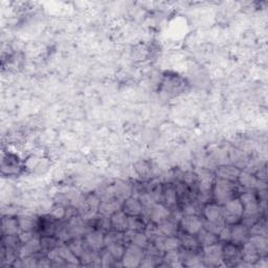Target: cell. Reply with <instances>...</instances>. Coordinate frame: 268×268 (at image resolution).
Wrapping results in <instances>:
<instances>
[{
	"label": "cell",
	"instance_id": "obj_1",
	"mask_svg": "<svg viewBox=\"0 0 268 268\" xmlns=\"http://www.w3.org/2000/svg\"><path fill=\"white\" fill-rule=\"evenodd\" d=\"M223 221L226 225L239 223L243 216V204L239 198H233L222 205Z\"/></svg>",
	"mask_w": 268,
	"mask_h": 268
},
{
	"label": "cell",
	"instance_id": "obj_2",
	"mask_svg": "<svg viewBox=\"0 0 268 268\" xmlns=\"http://www.w3.org/2000/svg\"><path fill=\"white\" fill-rule=\"evenodd\" d=\"M235 191L236 185L235 181H229L225 179H220L218 178L217 181L214 183L213 194L215 200L217 203L223 205L225 204L227 201L235 198Z\"/></svg>",
	"mask_w": 268,
	"mask_h": 268
},
{
	"label": "cell",
	"instance_id": "obj_3",
	"mask_svg": "<svg viewBox=\"0 0 268 268\" xmlns=\"http://www.w3.org/2000/svg\"><path fill=\"white\" fill-rule=\"evenodd\" d=\"M202 260L205 266H220L223 262V245L216 242L202 247Z\"/></svg>",
	"mask_w": 268,
	"mask_h": 268
},
{
	"label": "cell",
	"instance_id": "obj_4",
	"mask_svg": "<svg viewBox=\"0 0 268 268\" xmlns=\"http://www.w3.org/2000/svg\"><path fill=\"white\" fill-rule=\"evenodd\" d=\"M145 256L144 248H140L134 244H128V246L126 247L125 254L122 258V264L125 267H138L140 266L141 261H143Z\"/></svg>",
	"mask_w": 268,
	"mask_h": 268
},
{
	"label": "cell",
	"instance_id": "obj_5",
	"mask_svg": "<svg viewBox=\"0 0 268 268\" xmlns=\"http://www.w3.org/2000/svg\"><path fill=\"white\" fill-rule=\"evenodd\" d=\"M179 227L183 233L197 235L203 228V220L200 219L198 215H183L179 221Z\"/></svg>",
	"mask_w": 268,
	"mask_h": 268
},
{
	"label": "cell",
	"instance_id": "obj_6",
	"mask_svg": "<svg viewBox=\"0 0 268 268\" xmlns=\"http://www.w3.org/2000/svg\"><path fill=\"white\" fill-rule=\"evenodd\" d=\"M242 261V252L236 244L227 242L223 245V262L228 266H237Z\"/></svg>",
	"mask_w": 268,
	"mask_h": 268
},
{
	"label": "cell",
	"instance_id": "obj_7",
	"mask_svg": "<svg viewBox=\"0 0 268 268\" xmlns=\"http://www.w3.org/2000/svg\"><path fill=\"white\" fill-rule=\"evenodd\" d=\"M154 246L157 248L161 254L167 251L178 249L180 247V240L176 236H160L153 241Z\"/></svg>",
	"mask_w": 268,
	"mask_h": 268
},
{
	"label": "cell",
	"instance_id": "obj_8",
	"mask_svg": "<svg viewBox=\"0 0 268 268\" xmlns=\"http://www.w3.org/2000/svg\"><path fill=\"white\" fill-rule=\"evenodd\" d=\"M104 238H105V234H104L103 230H101L99 228L91 229L86 234L85 242L90 249L95 250V251H101L103 249V247L105 246Z\"/></svg>",
	"mask_w": 268,
	"mask_h": 268
},
{
	"label": "cell",
	"instance_id": "obj_9",
	"mask_svg": "<svg viewBox=\"0 0 268 268\" xmlns=\"http://www.w3.org/2000/svg\"><path fill=\"white\" fill-rule=\"evenodd\" d=\"M123 208V201L116 198H108L103 199L101 201V204L99 207V213L102 216H106V217H111L114 213L121 211Z\"/></svg>",
	"mask_w": 268,
	"mask_h": 268
},
{
	"label": "cell",
	"instance_id": "obj_10",
	"mask_svg": "<svg viewBox=\"0 0 268 268\" xmlns=\"http://www.w3.org/2000/svg\"><path fill=\"white\" fill-rule=\"evenodd\" d=\"M204 220L214 223H224L222 215V205L217 202H210L203 207ZM225 224V223H224Z\"/></svg>",
	"mask_w": 268,
	"mask_h": 268
},
{
	"label": "cell",
	"instance_id": "obj_11",
	"mask_svg": "<svg viewBox=\"0 0 268 268\" xmlns=\"http://www.w3.org/2000/svg\"><path fill=\"white\" fill-rule=\"evenodd\" d=\"M180 260L183 266L189 267H198V266H205L202 260V255L198 254L197 250H190V249H182L179 251Z\"/></svg>",
	"mask_w": 268,
	"mask_h": 268
},
{
	"label": "cell",
	"instance_id": "obj_12",
	"mask_svg": "<svg viewBox=\"0 0 268 268\" xmlns=\"http://www.w3.org/2000/svg\"><path fill=\"white\" fill-rule=\"evenodd\" d=\"M230 242L238 245L243 244L245 241L248 240L249 238V230L248 227L245 226L243 223H236L234 225H230Z\"/></svg>",
	"mask_w": 268,
	"mask_h": 268
},
{
	"label": "cell",
	"instance_id": "obj_13",
	"mask_svg": "<svg viewBox=\"0 0 268 268\" xmlns=\"http://www.w3.org/2000/svg\"><path fill=\"white\" fill-rule=\"evenodd\" d=\"M170 208L163 203L156 202L150 212V221L158 224V223L170 218Z\"/></svg>",
	"mask_w": 268,
	"mask_h": 268
},
{
	"label": "cell",
	"instance_id": "obj_14",
	"mask_svg": "<svg viewBox=\"0 0 268 268\" xmlns=\"http://www.w3.org/2000/svg\"><path fill=\"white\" fill-rule=\"evenodd\" d=\"M40 250H42L41 241L34 237L33 239L22 244V246L19 248V258L24 259L26 257L34 256Z\"/></svg>",
	"mask_w": 268,
	"mask_h": 268
},
{
	"label": "cell",
	"instance_id": "obj_15",
	"mask_svg": "<svg viewBox=\"0 0 268 268\" xmlns=\"http://www.w3.org/2000/svg\"><path fill=\"white\" fill-rule=\"evenodd\" d=\"M111 227L117 232L124 233L128 229V215L126 214L123 210L114 213L110 217Z\"/></svg>",
	"mask_w": 268,
	"mask_h": 268
},
{
	"label": "cell",
	"instance_id": "obj_16",
	"mask_svg": "<svg viewBox=\"0 0 268 268\" xmlns=\"http://www.w3.org/2000/svg\"><path fill=\"white\" fill-rule=\"evenodd\" d=\"M242 252V260L248 264L254 266V264L257 262V260L261 257L258 252L255 245L252 244L250 241H245L243 243V248L241 250Z\"/></svg>",
	"mask_w": 268,
	"mask_h": 268
},
{
	"label": "cell",
	"instance_id": "obj_17",
	"mask_svg": "<svg viewBox=\"0 0 268 268\" xmlns=\"http://www.w3.org/2000/svg\"><path fill=\"white\" fill-rule=\"evenodd\" d=\"M122 210L128 216H140L143 213V205L138 198L130 196L123 202Z\"/></svg>",
	"mask_w": 268,
	"mask_h": 268
},
{
	"label": "cell",
	"instance_id": "obj_18",
	"mask_svg": "<svg viewBox=\"0 0 268 268\" xmlns=\"http://www.w3.org/2000/svg\"><path fill=\"white\" fill-rule=\"evenodd\" d=\"M21 233L18 218H15L11 215H7L2 219V234L18 236Z\"/></svg>",
	"mask_w": 268,
	"mask_h": 268
},
{
	"label": "cell",
	"instance_id": "obj_19",
	"mask_svg": "<svg viewBox=\"0 0 268 268\" xmlns=\"http://www.w3.org/2000/svg\"><path fill=\"white\" fill-rule=\"evenodd\" d=\"M240 172L241 171L237 167L222 166V167L218 168L217 172H216V175H217V177L220 178V179H225V180H229V181H237Z\"/></svg>",
	"mask_w": 268,
	"mask_h": 268
},
{
	"label": "cell",
	"instance_id": "obj_20",
	"mask_svg": "<svg viewBox=\"0 0 268 268\" xmlns=\"http://www.w3.org/2000/svg\"><path fill=\"white\" fill-rule=\"evenodd\" d=\"M58 247H59V251H60V256L66 262L67 266H80L81 265L80 259L73 254L68 245H65L64 243H62L61 245H58Z\"/></svg>",
	"mask_w": 268,
	"mask_h": 268
},
{
	"label": "cell",
	"instance_id": "obj_21",
	"mask_svg": "<svg viewBox=\"0 0 268 268\" xmlns=\"http://www.w3.org/2000/svg\"><path fill=\"white\" fill-rule=\"evenodd\" d=\"M157 225L162 236H176L178 234V229H179V223L171 218L158 223Z\"/></svg>",
	"mask_w": 268,
	"mask_h": 268
},
{
	"label": "cell",
	"instance_id": "obj_22",
	"mask_svg": "<svg viewBox=\"0 0 268 268\" xmlns=\"http://www.w3.org/2000/svg\"><path fill=\"white\" fill-rule=\"evenodd\" d=\"M248 241H250L255 245L260 256H266L268 250V240L266 236L262 235H250L248 238Z\"/></svg>",
	"mask_w": 268,
	"mask_h": 268
},
{
	"label": "cell",
	"instance_id": "obj_23",
	"mask_svg": "<svg viewBox=\"0 0 268 268\" xmlns=\"http://www.w3.org/2000/svg\"><path fill=\"white\" fill-rule=\"evenodd\" d=\"M180 240V246H182L184 249L190 250H198L200 244L198 242L196 235H191L188 233H183L179 237Z\"/></svg>",
	"mask_w": 268,
	"mask_h": 268
},
{
	"label": "cell",
	"instance_id": "obj_24",
	"mask_svg": "<svg viewBox=\"0 0 268 268\" xmlns=\"http://www.w3.org/2000/svg\"><path fill=\"white\" fill-rule=\"evenodd\" d=\"M112 192L114 198L120 199L121 201H124L131 196V187L129 184L125 182H117L112 187Z\"/></svg>",
	"mask_w": 268,
	"mask_h": 268
},
{
	"label": "cell",
	"instance_id": "obj_25",
	"mask_svg": "<svg viewBox=\"0 0 268 268\" xmlns=\"http://www.w3.org/2000/svg\"><path fill=\"white\" fill-rule=\"evenodd\" d=\"M196 236H197V239H198L200 246H202V247L219 241L217 235L212 233V232H208V230L205 228L201 229Z\"/></svg>",
	"mask_w": 268,
	"mask_h": 268
},
{
	"label": "cell",
	"instance_id": "obj_26",
	"mask_svg": "<svg viewBox=\"0 0 268 268\" xmlns=\"http://www.w3.org/2000/svg\"><path fill=\"white\" fill-rule=\"evenodd\" d=\"M162 261L166 262L167 266H172V267H182L183 264L180 260V254L179 250L174 249L170 250L163 254Z\"/></svg>",
	"mask_w": 268,
	"mask_h": 268
},
{
	"label": "cell",
	"instance_id": "obj_27",
	"mask_svg": "<svg viewBox=\"0 0 268 268\" xmlns=\"http://www.w3.org/2000/svg\"><path fill=\"white\" fill-rule=\"evenodd\" d=\"M238 181H239V183L244 188L255 189L257 188L258 178L248 172H240L239 177H238Z\"/></svg>",
	"mask_w": 268,
	"mask_h": 268
},
{
	"label": "cell",
	"instance_id": "obj_28",
	"mask_svg": "<svg viewBox=\"0 0 268 268\" xmlns=\"http://www.w3.org/2000/svg\"><path fill=\"white\" fill-rule=\"evenodd\" d=\"M18 222L21 232H34L36 222L34 217L29 215H22L18 217Z\"/></svg>",
	"mask_w": 268,
	"mask_h": 268
},
{
	"label": "cell",
	"instance_id": "obj_29",
	"mask_svg": "<svg viewBox=\"0 0 268 268\" xmlns=\"http://www.w3.org/2000/svg\"><path fill=\"white\" fill-rule=\"evenodd\" d=\"M104 242H105V247L109 246L111 244L115 243H125L124 241V233L117 232V230H112V232H107L104 238Z\"/></svg>",
	"mask_w": 268,
	"mask_h": 268
},
{
	"label": "cell",
	"instance_id": "obj_30",
	"mask_svg": "<svg viewBox=\"0 0 268 268\" xmlns=\"http://www.w3.org/2000/svg\"><path fill=\"white\" fill-rule=\"evenodd\" d=\"M177 192L174 188H168L162 191V199L165 201V205L168 207H172L177 203Z\"/></svg>",
	"mask_w": 268,
	"mask_h": 268
},
{
	"label": "cell",
	"instance_id": "obj_31",
	"mask_svg": "<svg viewBox=\"0 0 268 268\" xmlns=\"http://www.w3.org/2000/svg\"><path fill=\"white\" fill-rule=\"evenodd\" d=\"M146 224V221L140 216H128V229L143 230Z\"/></svg>",
	"mask_w": 268,
	"mask_h": 268
},
{
	"label": "cell",
	"instance_id": "obj_32",
	"mask_svg": "<svg viewBox=\"0 0 268 268\" xmlns=\"http://www.w3.org/2000/svg\"><path fill=\"white\" fill-rule=\"evenodd\" d=\"M106 248L109 250L110 254L114 257V259L117 260V261H121L124 254H125V250H126L124 243L111 244V245H109V246H106Z\"/></svg>",
	"mask_w": 268,
	"mask_h": 268
},
{
	"label": "cell",
	"instance_id": "obj_33",
	"mask_svg": "<svg viewBox=\"0 0 268 268\" xmlns=\"http://www.w3.org/2000/svg\"><path fill=\"white\" fill-rule=\"evenodd\" d=\"M100 256H101V264L103 267L115 266L117 260L114 259V257L110 254L107 248H105L104 250L102 249V251H100Z\"/></svg>",
	"mask_w": 268,
	"mask_h": 268
},
{
	"label": "cell",
	"instance_id": "obj_34",
	"mask_svg": "<svg viewBox=\"0 0 268 268\" xmlns=\"http://www.w3.org/2000/svg\"><path fill=\"white\" fill-rule=\"evenodd\" d=\"M41 247L43 250H46V251H49L50 249H53L55 247L58 246V239H56V238L54 237H50V236H44L42 237L41 239Z\"/></svg>",
	"mask_w": 268,
	"mask_h": 268
},
{
	"label": "cell",
	"instance_id": "obj_35",
	"mask_svg": "<svg viewBox=\"0 0 268 268\" xmlns=\"http://www.w3.org/2000/svg\"><path fill=\"white\" fill-rule=\"evenodd\" d=\"M50 217L53 219H62L66 217V207H64L62 204L55 205L50 211Z\"/></svg>",
	"mask_w": 268,
	"mask_h": 268
},
{
	"label": "cell",
	"instance_id": "obj_36",
	"mask_svg": "<svg viewBox=\"0 0 268 268\" xmlns=\"http://www.w3.org/2000/svg\"><path fill=\"white\" fill-rule=\"evenodd\" d=\"M217 236H218V239L222 242H225V243L230 242V237H232V236H230V227H229V225L225 224L224 226H223Z\"/></svg>",
	"mask_w": 268,
	"mask_h": 268
},
{
	"label": "cell",
	"instance_id": "obj_37",
	"mask_svg": "<svg viewBox=\"0 0 268 268\" xmlns=\"http://www.w3.org/2000/svg\"><path fill=\"white\" fill-rule=\"evenodd\" d=\"M183 215H198V208L197 206L192 203V202H189L184 205L183 210H181Z\"/></svg>",
	"mask_w": 268,
	"mask_h": 268
},
{
	"label": "cell",
	"instance_id": "obj_38",
	"mask_svg": "<svg viewBox=\"0 0 268 268\" xmlns=\"http://www.w3.org/2000/svg\"><path fill=\"white\" fill-rule=\"evenodd\" d=\"M19 240L20 242L23 244V243H26L27 241H29L31 239H33L34 236H33V232H21L19 235Z\"/></svg>",
	"mask_w": 268,
	"mask_h": 268
}]
</instances>
